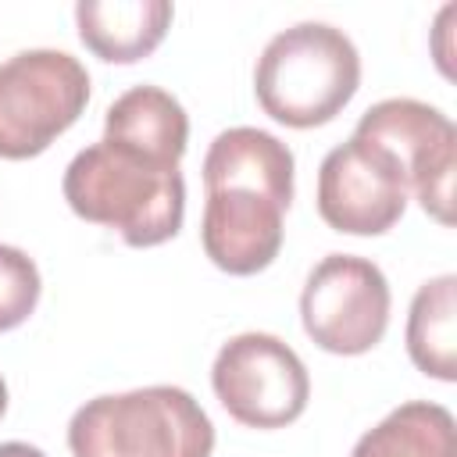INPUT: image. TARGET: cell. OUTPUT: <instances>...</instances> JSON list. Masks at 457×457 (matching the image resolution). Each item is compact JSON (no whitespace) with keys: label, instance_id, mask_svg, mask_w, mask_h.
I'll list each match as a JSON object with an SVG mask.
<instances>
[{"label":"cell","instance_id":"obj_14","mask_svg":"<svg viewBox=\"0 0 457 457\" xmlns=\"http://www.w3.org/2000/svg\"><path fill=\"white\" fill-rule=\"evenodd\" d=\"M350 457H457L453 414L432 400H407L368 428Z\"/></svg>","mask_w":457,"mask_h":457},{"label":"cell","instance_id":"obj_13","mask_svg":"<svg viewBox=\"0 0 457 457\" xmlns=\"http://www.w3.org/2000/svg\"><path fill=\"white\" fill-rule=\"evenodd\" d=\"M407 353L428 378H457V275H436L418 286L407 311Z\"/></svg>","mask_w":457,"mask_h":457},{"label":"cell","instance_id":"obj_16","mask_svg":"<svg viewBox=\"0 0 457 457\" xmlns=\"http://www.w3.org/2000/svg\"><path fill=\"white\" fill-rule=\"evenodd\" d=\"M0 457H46V453L39 446H32V443L11 439V443H0Z\"/></svg>","mask_w":457,"mask_h":457},{"label":"cell","instance_id":"obj_11","mask_svg":"<svg viewBox=\"0 0 457 457\" xmlns=\"http://www.w3.org/2000/svg\"><path fill=\"white\" fill-rule=\"evenodd\" d=\"M175 7L168 0H79L75 25L82 46L107 64H136L150 57L168 29Z\"/></svg>","mask_w":457,"mask_h":457},{"label":"cell","instance_id":"obj_15","mask_svg":"<svg viewBox=\"0 0 457 457\" xmlns=\"http://www.w3.org/2000/svg\"><path fill=\"white\" fill-rule=\"evenodd\" d=\"M39 293L43 278L36 261L18 246L0 243V332L25 325L39 303Z\"/></svg>","mask_w":457,"mask_h":457},{"label":"cell","instance_id":"obj_9","mask_svg":"<svg viewBox=\"0 0 457 457\" xmlns=\"http://www.w3.org/2000/svg\"><path fill=\"white\" fill-rule=\"evenodd\" d=\"M282 214L286 207L257 189H207L200 221L204 253L228 275H257L282 250Z\"/></svg>","mask_w":457,"mask_h":457},{"label":"cell","instance_id":"obj_4","mask_svg":"<svg viewBox=\"0 0 457 457\" xmlns=\"http://www.w3.org/2000/svg\"><path fill=\"white\" fill-rule=\"evenodd\" d=\"M89 104V71L68 50H21L0 61V157H39Z\"/></svg>","mask_w":457,"mask_h":457},{"label":"cell","instance_id":"obj_7","mask_svg":"<svg viewBox=\"0 0 457 457\" xmlns=\"http://www.w3.org/2000/svg\"><path fill=\"white\" fill-rule=\"evenodd\" d=\"M353 136L389 150L425 214H432L439 225H453L457 129L439 107L414 96H389L361 114Z\"/></svg>","mask_w":457,"mask_h":457},{"label":"cell","instance_id":"obj_8","mask_svg":"<svg viewBox=\"0 0 457 457\" xmlns=\"http://www.w3.org/2000/svg\"><path fill=\"white\" fill-rule=\"evenodd\" d=\"M318 214L343 236H386L407 211L403 168L371 139L350 136L318 168Z\"/></svg>","mask_w":457,"mask_h":457},{"label":"cell","instance_id":"obj_2","mask_svg":"<svg viewBox=\"0 0 457 457\" xmlns=\"http://www.w3.org/2000/svg\"><path fill=\"white\" fill-rule=\"evenodd\" d=\"M361 86L353 39L328 21H300L268 39L253 68L261 111L286 129L328 125Z\"/></svg>","mask_w":457,"mask_h":457},{"label":"cell","instance_id":"obj_3","mask_svg":"<svg viewBox=\"0 0 457 457\" xmlns=\"http://www.w3.org/2000/svg\"><path fill=\"white\" fill-rule=\"evenodd\" d=\"M71 457H211L214 425L182 386L86 400L68 421Z\"/></svg>","mask_w":457,"mask_h":457},{"label":"cell","instance_id":"obj_5","mask_svg":"<svg viewBox=\"0 0 457 457\" xmlns=\"http://www.w3.org/2000/svg\"><path fill=\"white\" fill-rule=\"evenodd\" d=\"M218 403L246 428H286L311 400V375L300 353L271 332H239L221 343L211 364Z\"/></svg>","mask_w":457,"mask_h":457},{"label":"cell","instance_id":"obj_6","mask_svg":"<svg viewBox=\"0 0 457 457\" xmlns=\"http://www.w3.org/2000/svg\"><path fill=\"white\" fill-rule=\"evenodd\" d=\"M389 282L382 268L357 253L321 257L300 293V321L314 346L339 357L368 353L389 328Z\"/></svg>","mask_w":457,"mask_h":457},{"label":"cell","instance_id":"obj_1","mask_svg":"<svg viewBox=\"0 0 457 457\" xmlns=\"http://www.w3.org/2000/svg\"><path fill=\"white\" fill-rule=\"evenodd\" d=\"M61 189L82 221L114 228L136 250L175 239L186 218V179L179 164H161L107 139L68 161Z\"/></svg>","mask_w":457,"mask_h":457},{"label":"cell","instance_id":"obj_10","mask_svg":"<svg viewBox=\"0 0 457 457\" xmlns=\"http://www.w3.org/2000/svg\"><path fill=\"white\" fill-rule=\"evenodd\" d=\"M296 157L293 150L253 125H236L214 136L204 157V186L221 189V186H239V189H257L282 204L289 211L293 193H296Z\"/></svg>","mask_w":457,"mask_h":457},{"label":"cell","instance_id":"obj_12","mask_svg":"<svg viewBox=\"0 0 457 457\" xmlns=\"http://www.w3.org/2000/svg\"><path fill=\"white\" fill-rule=\"evenodd\" d=\"M104 139L161 164H179L189 146V118L168 89L132 86L107 107Z\"/></svg>","mask_w":457,"mask_h":457},{"label":"cell","instance_id":"obj_17","mask_svg":"<svg viewBox=\"0 0 457 457\" xmlns=\"http://www.w3.org/2000/svg\"><path fill=\"white\" fill-rule=\"evenodd\" d=\"M7 414V382H4V375H0V418Z\"/></svg>","mask_w":457,"mask_h":457}]
</instances>
